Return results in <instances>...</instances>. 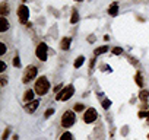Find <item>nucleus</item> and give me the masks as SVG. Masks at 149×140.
<instances>
[{"mask_svg":"<svg viewBox=\"0 0 149 140\" xmlns=\"http://www.w3.org/2000/svg\"><path fill=\"white\" fill-rule=\"evenodd\" d=\"M48 89H50V82H48V79H47L45 76L38 78L37 82H35L34 91H35L38 95H45V94L48 92Z\"/></svg>","mask_w":149,"mask_h":140,"instance_id":"obj_1","label":"nucleus"},{"mask_svg":"<svg viewBox=\"0 0 149 140\" xmlns=\"http://www.w3.org/2000/svg\"><path fill=\"white\" fill-rule=\"evenodd\" d=\"M74 120H76V117H74V112L73 111H66L63 115H61V125L69 128L74 124Z\"/></svg>","mask_w":149,"mask_h":140,"instance_id":"obj_2","label":"nucleus"},{"mask_svg":"<svg viewBox=\"0 0 149 140\" xmlns=\"http://www.w3.org/2000/svg\"><path fill=\"white\" fill-rule=\"evenodd\" d=\"M37 75H38V69H37L35 66H29V67L25 70V75H24V79H22L24 83H29V82L35 80Z\"/></svg>","mask_w":149,"mask_h":140,"instance_id":"obj_3","label":"nucleus"},{"mask_svg":"<svg viewBox=\"0 0 149 140\" xmlns=\"http://www.w3.org/2000/svg\"><path fill=\"white\" fill-rule=\"evenodd\" d=\"M73 94H74V88H73L72 85H69V86H66L63 91H60V92L56 95V99H57V101H67Z\"/></svg>","mask_w":149,"mask_h":140,"instance_id":"obj_4","label":"nucleus"},{"mask_svg":"<svg viewBox=\"0 0 149 140\" xmlns=\"http://www.w3.org/2000/svg\"><path fill=\"white\" fill-rule=\"evenodd\" d=\"M18 16H19V21L22 24H26L28 22V16H29V10L25 5H21L19 9H18Z\"/></svg>","mask_w":149,"mask_h":140,"instance_id":"obj_5","label":"nucleus"},{"mask_svg":"<svg viewBox=\"0 0 149 140\" xmlns=\"http://www.w3.org/2000/svg\"><path fill=\"white\" fill-rule=\"evenodd\" d=\"M97 117H98L97 111H95L94 108H89V110H86L85 114H84V121L88 123V124H91V123H94V121L97 120Z\"/></svg>","mask_w":149,"mask_h":140,"instance_id":"obj_6","label":"nucleus"},{"mask_svg":"<svg viewBox=\"0 0 149 140\" xmlns=\"http://www.w3.org/2000/svg\"><path fill=\"white\" fill-rule=\"evenodd\" d=\"M37 57L41 60V61H45L47 60V45L44 42H41L38 47H37Z\"/></svg>","mask_w":149,"mask_h":140,"instance_id":"obj_7","label":"nucleus"},{"mask_svg":"<svg viewBox=\"0 0 149 140\" xmlns=\"http://www.w3.org/2000/svg\"><path fill=\"white\" fill-rule=\"evenodd\" d=\"M38 105H40V101H29L26 105H24V110H25V112L32 114V112L38 108Z\"/></svg>","mask_w":149,"mask_h":140,"instance_id":"obj_8","label":"nucleus"},{"mask_svg":"<svg viewBox=\"0 0 149 140\" xmlns=\"http://www.w3.org/2000/svg\"><path fill=\"white\" fill-rule=\"evenodd\" d=\"M108 13H110V16H117V13H118V5L116 2L111 3V6L108 8Z\"/></svg>","mask_w":149,"mask_h":140,"instance_id":"obj_9","label":"nucleus"},{"mask_svg":"<svg viewBox=\"0 0 149 140\" xmlns=\"http://www.w3.org/2000/svg\"><path fill=\"white\" fill-rule=\"evenodd\" d=\"M70 42H72V40L69 38V37H64L63 40H61V42H60V47H61V50H69V47H70Z\"/></svg>","mask_w":149,"mask_h":140,"instance_id":"obj_10","label":"nucleus"},{"mask_svg":"<svg viewBox=\"0 0 149 140\" xmlns=\"http://www.w3.org/2000/svg\"><path fill=\"white\" fill-rule=\"evenodd\" d=\"M9 29V22H8V19L3 16L2 19H0V32H5V31H8Z\"/></svg>","mask_w":149,"mask_h":140,"instance_id":"obj_11","label":"nucleus"},{"mask_svg":"<svg viewBox=\"0 0 149 140\" xmlns=\"http://www.w3.org/2000/svg\"><path fill=\"white\" fill-rule=\"evenodd\" d=\"M24 101H25V102L34 101V91H26L25 95H24Z\"/></svg>","mask_w":149,"mask_h":140,"instance_id":"obj_12","label":"nucleus"},{"mask_svg":"<svg viewBox=\"0 0 149 140\" xmlns=\"http://www.w3.org/2000/svg\"><path fill=\"white\" fill-rule=\"evenodd\" d=\"M84 63H85V57H84V55H79L76 60H74V64H73V66L76 67V69H79V67H81Z\"/></svg>","mask_w":149,"mask_h":140,"instance_id":"obj_13","label":"nucleus"},{"mask_svg":"<svg viewBox=\"0 0 149 140\" xmlns=\"http://www.w3.org/2000/svg\"><path fill=\"white\" fill-rule=\"evenodd\" d=\"M78 21H79V13H78V10H73L72 18H70V24H78Z\"/></svg>","mask_w":149,"mask_h":140,"instance_id":"obj_14","label":"nucleus"},{"mask_svg":"<svg viewBox=\"0 0 149 140\" xmlns=\"http://www.w3.org/2000/svg\"><path fill=\"white\" fill-rule=\"evenodd\" d=\"M107 51H108V47H107V45H104V47H100V48H97L94 54H95V55H100V54H104V53H107Z\"/></svg>","mask_w":149,"mask_h":140,"instance_id":"obj_15","label":"nucleus"},{"mask_svg":"<svg viewBox=\"0 0 149 140\" xmlns=\"http://www.w3.org/2000/svg\"><path fill=\"white\" fill-rule=\"evenodd\" d=\"M134 80H136V85H137V86H143V78H142V75H140V73H137V75H136Z\"/></svg>","mask_w":149,"mask_h":140,"instance_id":"obj_16","label":"nucleus"},{"mask_svg":"<svg viewBox=\"0 0 149 140\" xmlns=\"http://www.w3.org/2000/svg\"><path fill=\"white\" fill-rule=\"evenodd\" d=\"M60 140H73V136H72L69 131H66V133H63V134H61Z\"/></svg>","mask_w":149,"mask_h":140,"instance_id":"obj_17","label":"nucleus"},{"mask_svg":"<svg viewBox=\"0 0 149 140\" xmlns=\"http://www.w3.org/2000/svg\"><path fill=\"white\" fill-rule=\"evenodd\" d=\"M139 98H140L142 101H146V99L149 98V91H142L140 95H139Z\"/></svg>","mask_w":149,"mask_h":140,"instance_id":"obj_18","label":"nucleus"},{"mask_svg":"<svg viewBox=\"0 0 149 140\" xmlns=\"http://www.w3.org/2000/svg\"><path fill=\"white\" fill-rule=\"evenodd\" d=\"M84 108H85V105H84V104H81V102L74 104V111H76V112H81Z\"/></svg>","mask_w":149,"mask_h":140,"instance_id":"obj_19","label":"nucleus"},{"mask_svg":"<svg viewBox=\"0 0 149 140\" xmlns=\"http://www.w3.org/2000/svg\"><path fill=\"white\" fill-rule=\"evenodd\" d=\"M137 115H139V118H146V117H149V111H140Z\"/></svg>","mask_w":149,"mask_h":140,"instance_id":"obj_20","label":"nucleus"},{"mask_svg":"<svg viewBox=\"0 0 149 140\" xmlns=\"http://www.w3.org/2000/svg\"><path fill=\"white\" fill-rule=\"evenodd\" d=\"M5 53H6V45L3 42H0V55H5Z\"/></svg>","mask_w":149,"mask_h":140,"instance_id":"obj_21","label":"nucleus"},{"mask_svg":"<svg viewBox=\"0 0 149 140\" xmlns=\"http://www.w3.org/2000/svg\"><path fill=\"white\" fill-rule=\"evenodd\" d=\"M0 12H2V15H6V13H8V6H6V3H3L2 6H0Z\"/></svg>","mask_w":149,"mask_h":140,"instance_id":"obj_22","label":"nucleus"},{"mask_svg":"<svg viewBox=\"0 0 149 140\" xmlns=\"http://www.w3.org/2000/svg\"><path fill=\"white\" fill-rule=\"evenodd\" d=\"M13 66H15V67H21V60H19V57H18V55L13 58Z\"/></svg>","mask_w":149,"mask_h":140,"instance_id":"obj_23","label":"nucleus"},{"mask_svg":"<svg viewBox=\"0 0 149 140\" xmlns=\"http://www.w3.org/2000/svg\"><path fill=\"white\" fill-rule=\"evenodd\" d=\"M121 53H123V50H121L120 47H116V48H113V54L118 55V54H121Z\"/></svg>","mask_w":149,"mask_h":140,"instance_id":"obj_24","label":"nucleus"},{"mask_svg":"<svg viewBox=\"0 0 149 140\" xmlns=\"http://www.w3.org/2000/svg\"><path fill=\"white\" fill-rule=\"evenodd\" d=\"M54 114V110L53 108H48L45 112H44V117H50V115H53Z\"/></svg>","mask_w":149,"mask_h":140,"instance_id":"obj_25","label":"nucleus"},{"mask_svg":"<svg viewBox=\"0 0 149 140\" xmlns=\"http://www.w3.org/2000/svg\"><path fill=\"white\" fill-rule=\"evenodd\" d=\"M110 105H111V102H110L108 99H105V101H102V107H104L105 110H108V108H110Z\"/></svg>","mask_w":149,"mask_h":140,"instance_id":"obj_26","label":"nucleus"},{"mask_svg":"<svg viewBox=\"0 0 149 140\" xmlns=\"http://www.w3.org/2000/svg\"><path fill=\"white\" fill-rule=\"evenodd\" d=\"M9 134H10V128H6V130H5V133H3V137H2V139H3V140H6Z\"/></svg>","mask_w":149,"mask_h":140,"instance_id":"obj_27","label":"nucleus"},{"mask_svg":"<svg viewBox=\"0 0 149 140\" xmlns=\"http://www.w3.org/2000/svg\"><path fill=\"white\" fill-rule=\"evenodd\" d=\"M6 83H8V79L6 78H2V86H5Z\"/></svg>","mask_w":149,"mask_h":140,"instance_id":"obj_28","label":"nucleus"},{"mask_svg":"<svg viewBox=\"0 0 149 140\" xmlns=\"http://www.w3.org/2000/svg\"><path fill=\"white\" fill-rule=\"evenodd\" d=\"M5 70H6V63L2 61V72H5Z\"/></svg>","mask_w":149,"mask_h":140,"instance_id":"obj_29","label":"nucleus"},{"mask_svg":"<svg viewBox=\"0 0 149 140\" xmlns=\"http://www.w3.org/2000/svg\"><path fill=\"white\" fill-rule=\"evenodd\" d=\"M74 2H82V0H74Z\"/></svg>","mask_w":149,"mask_h":140,"instance_id":"obj_30","label":"nucleus"},{"mask_svg":"<svg viewBox=\"0 0 149 140\" xmlns=\"http://www.w3.org/2000/svg\"><path fill=\"white\" fill-rule=\"evenodd\" d=\"M22 2H26V0H22Z\"/></svg>","mask_w":149,"mask_h":140,"instance_id":"obj_31","label":"nucleus"},{"mask_svg":"<svg viewBox=\"0 0 149 140\" xmlns=\"http://www.w3.org/2000/svg\"><path fill=\"white\" fill-rule=\"evenodd\" d=\"M148 137H149V136H148Z\"/></svg>","mask_w":149,"mask_h":140,"instance_id":"obj_32","label":"nucleus"}]
</instances>
